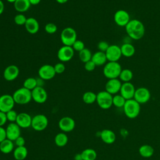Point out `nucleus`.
<instances>
[{
  "label": "nucleus",
  "instance_id": "nucleus-2",
  "mask_svg": "<svg viewBox=\"0 0 160 160\" xmlns=\"http://www.w3.org/2000/svg\"><path fill=\"white\" fill-rule=\"evenodd\" d=\"M121 71V66L118 62L108 61L104 64L102 72L106 78L110 79L119 78Z\"/></svg>",
  "mask_w": 160,
  "mask_h": 160
},
{
  "label": "nucleus",
  "instance_id": "nucleus-7",
  "mask_svg": "<svg viewBox=\"0 0 160 160\" xmlns=\"http://www.w3.org/2000/svg\"><path fill=\"white\" fill-rule=\"evenodd\" d=\"M48 126V118L42 114H38L32 118L31 126L36 131H42Z\"/></svg>",
  "mask_w": 160,
  "mask_h": 160
},
{
  "label": "nucleus",
  "instance_id": "nucleus-23",
  "mask_svg": "<svg viewBox=\"0 0 160 160\" xmlns=\"http://www.w3.org/2000/svg\"><path fill=\"white\" fill-rule=\"evenodd\" d=\"M91 60L93 61L96 66L104 65L108 61L105 52L99 51L94 52L92 54Z\"/></svg>",
  "mask_w": 160,
  "mask_h": 160
},
{
  "label": "nucleus",
  "instance_id": "nucleus-40",
  "mask_svg": "<svg viewBox=\"0 0 160 160\" xmlns=\"http://www.w3.org/2000/svg\"><path fill=\"white\" fill-rule=\"evenodd\" d=\"M109 46V44L105 41H101L99 42L98 44V48L99 51L104 52H105L107 51Z\"/></svg>",
  "mask_w": 160,
  "mask_h": 160
},
{
  "label": "nucleus",
  "instance_id": "nucleus-16",
  "mask_svg": "<svg viewBox=\"0 0 160 160\" xmlns=\"http://www.w3.org/2000/svg\"><path fill=\"white\" fill-rule=\"evenodd\" d=\"M122 82L119 78L110 79L105 84V91L111 94H117L121 89Z\"/></svg>",
  "mask_w": 160,
  "mask_h": 160
},
{
  "label": "nucleus",
  "instance_id": "nucleus-51",
  "mask_svg": "<svg viewBox=\"0 0 160 160\" xmlns=\"http://www.w3.org/2000/svg\"><path fill=\"white\" fill-rule=\"evenodd\" d=\"M159 62H160V57H159Z\"/></svg>",
  "mask_w": 160,
  "mask_h": 160
},
{
  "label": "nucleus",
  "instance_id": "nucleus-11",
  "mask_svg": "<svg viewBox=\"0 0 160 160\" xmlns=\"http://www.w3.org/2000/svg\"><path fill=\"white\" fill-rule=\"evenodd\" d=\"M74 54V51L71 46L63 45L59 49L57 56L60 61L68 62L73 58Z\"/></svg>",
  "mask_w": 160,
  "mask_h": 160
},
{
  "label": "nucleus",
  "instance_id": "nucleus-42",
  "mask_svg": "<svg viewBox=\"0 0 160 160\" xmlns=\"http://www.w3.org/2000/svg\"><path fill=\"white\" fill-rule=\"evenodd\" d=\"M96 66V64L93 62L92 60H90L84 63V69L87 71H92L93 70H94Z\"/></svg>",
  "mask_w": 160,
  "mask_h": 160
},
{
  "label": "nucleus",
  "instance_id": "nucleus-48",
  "mask_svg": "<svg viewBox=\"0 0 160 160\" xmlns=\"http://www.w3.org/2000/svg\"><path fill=\"white\" fill-rule=\"evenodd\" d=\"M74 160H82V156H81V153L76 154L74 156Z\"/></svg>",
  "mask_w": 160,
  "mask_h": 160
},
{
  "label": "nucleus",
  "instance_id": "nucleus-39",
  "mask_svg": "<svg viewBox=\"0 0 160 160\" xmlns=\"http://www.w3.org/2000/svg\"><path fill=\"white\" fill-rule=\"evenodd\" d=\"M71 47L72 48L74 51H78V52H80L84 48H85V46H84V42L82 41L78 40V39H77L73 43V44L72 45Z\"/></svg>",
  "mask_w": 160,
  "mask_h": 160
},
{
  "label": "nucleus",
  "instance_id": "nucleus-5",
  "mask_svg": "<svg viewBox=\"0 0 160 160\" xmlns=\"http://www.w3.org/2000/svg\"><path fill=\"white\" fill-rule=\"evenodd\" d=\"M60 39L63 45L72 46L77 40L76 31L71 27L65 28L61 32Z\"/></svg>",
  "mask_w": 160,
  "mask_h": 160
},
{
  "label": "nucleus",
  "instance_id": "nucleus-32",
  "mask_svg": "<svg viewBox=\"0 0 160 160\" xmlns=\"http://www.w3.org/2000/svg\"><path fill=\"white\" fill-rule=\"evenodd\" d=\"M97 94H95L92 91L85 92L82 97V101L87 104H91L96 101Z\"/></svg>",
  "mask_w": 160,
  "mask_h": 160
},
{
  "label": "nucleus",
  "instance_id": "nucleus-19",
  "mask_svg": "<svg viewBox=\"0 0 160 160\" xmlns=\"http://www.w3.org/2000/svg\"><path fill=\"white\" fill-rule=\"evenodd\" d=\"M19 68L14 64L7 66L3 72V77L4 79L8 81H12L15 80L19 76Z\"/></svg>",
  "mask_w": 160,
  "mask_h": 160
},
{
  "label": "nucleus",
  "instance_id": "nucleus-15",
  "mask_svg": "<svg viewBox=\"0 0 160 160\" xmlns=\"http://www.w3.org/2000/svg\"><path fill=\"white\" fill-rule=\"evenodd\" d=\"M76 126L74 120L68 116H64L61 118L58 122L59 128L63 132H69L74 130Z\"/></svg>",
  "mask_w": 160,
  "mask_h": 160
},
{
  "label": "nucleus",
  "instance_id": "nucleus-12",
  "mask_svg": "<svg viewBox=\"0 0 160 160\" xmlns=\"http://www.w3.org/2000/svg\"><path fill=\"white\" fill-rule=\"evenodd\" d=\"M56 74L54 66L51 64L42 65L38 70L39 77L43 80L52 79Z\"/></svg>",
  "mask_w": 160,
  "mask_h": 160
},
{
  "label": "nucleus",
  "instance_id": "nucleus-37",
  "mask_svg": "<svg viewBox=\"0 0 160 160\" xmlns=\"http://www.w3.org/2000/svg\"><path fill=\"white\" fill-rule=\"evenodd\" d=\"M44 30L48 34H54L57 31L58 27L55 24L52 22H49L45 25Z\"/></svg>",
  "mask_w": 160,
  "mask_h": 160
},
{
  "label": "nucleus",
  "instance_id": "nucleus-31",
  "mask_svg": "<svg viewBox=\"0 0 160 160\" xmlns=\"http://www.w3.org/2000/svg\"><path fill=\"white\" fill-rule=\"evenodd\" d=\"M132 78H133V73L132 71L129 69H122L119 76V79H120V81L123 82H130L131 80L132 79Z\"/></svg>",
  "mask_w": 160,
  "mask_h": 160
},
{
  "label": "nucleus",
  "instance_id": "nucleus-3",
  "mask_svg": "<svg viewBox=\"0 0 160 160\" xmlns=\"http://www.w3.org/2000/svg\"><path fill=\"white\" fill-rule=\"evenodd\" d=\"M141 104L134 99L126 100L124 106L123 111L126 117L129 119L137 118L141 111Z\"/></svg>",
  "mask_w": 160,
  "mask_h": 160
},
{
  "label": "nucleus",
  "instance_id": "nucleus-10",
  "mask_svg": "<svg viewBox=\"0 0 160 160\" xmlns=\"http://www.w3.org/2000/svg\"><path fill=\"white\" fill-rule=\"evenodd\" d=\"M15 104L12 95L6 94L0 96V111L6 113L13 109Z\"/></svg>",
  "mask_w": 160,
  "mask_h": 160
},
{
  "label": "nucleus",
  "instance_id": "nucleus-50",
  "mask_svg": "<svg viewBox=\"0 0 160 160\" xmlns=\"http://www.w3.org/2000/svg\"><path fill=\"white\" fill-rule=\"evenodd\" d=\"M16 0H6V1H8V2H9V3H14L15 2V1H16Z\"/></svg>",
  "mask_w": 160,
  "mask_h": 160
},
{
  "label": "nucleus",
  "instance_id": "nucleus-47",
  "mask_svg": "<svg viewBox=\"0 0 160 160\" xmlns=\"http://www.w3.org/2000/svg\"><path fill=\"white\" fill-rule=\"evenodd\" d=\"M29 1L30 2L31 5L35 6V5H38V4H39L41 0H29Z\"/></svg>",
  "mask_w": 160,
  "mask_h": 160
},
{
  "label": "nucleus",
  "instance_id": "nucleus-41",
  "mask_svg": "<svg viewBox=\"0 0 160 160\" xmlns=\"http://www.w3.org/2000/svg\"><path fill=\"white\" fill-rule=\"evenodd\" d=\"M56 74H62L65 71V66L62 62H58L54 66Z\"/></svg>",
  "mask_w": 160,
  "mask_h": 160
},
{
  "label": "nucleus",
  "instance_id": "nucleus-44",
  "mask_svg": "<svg viewBox=\"0 0 160 160\" xmlns=\"http://www.w3.org/2000/svg\"><path fill=\"white\" fill-rule=\"evenodd\" d=\"M8 121L5 112L0 111V126H3Z\"/></svg>",
  "mask_w": 160,
  "mask_h": 160
},
{
  "label": "nucleus",
  "instance_id": "nucleus-33",
  "mask_svg": "<svg viewBox=\"0 0 160 160\" xmlns=\"http://www.w3.org/2000/svg\"><path fill=\"white\" fill-rule=\"evenodd\" d=\"M92 56V54L91 53V51L89 49L86 48L80 52H79V59L84 63L91 60Z\"/></svg>",
  "mask_w": 160,
  "mask_h": 160
},
{
  "label": "nucleus",
  "instance_id": "nucleus-45",
  "mask_svg": "<svg viewBox=\"0 0 160 160\" xmlns=\"http://www.w3.org/2000/svg\"><path fill=\"white\" fill-rule=\"evenodd\" d=\"M6 138V129H4L2 126H0V142L5 140Z\"/></svg>",
  "mask_w": 160,
  "mask_h": 160
},
{
  "label": "nucleus",
  "instance_id": "nucleus-20",
  "mask_svg": "<svg viewBox=\"0 0 160 160\" xmlns=\"http://www.w3.org/2000/svg\"><path fill=\"white\" fill-rule=\"evenodd\" d=\"M32 117L26 112L18 113L16 123L21 128H28L31 126Z\"/></svg>",
  "mask_w": 160,
  "mask_h": 160
},
{
  "label": "nucleus",
  "instance_id": "nucleus-34",
  "mask_svg": "<svg viewBox=\"0 0 160 160\" xmlns=\"http://www.w3.org/2000/svg\"><path fill=\"white\" fill-rule=\"evenodd\" d=\"M38 86V82H37V79L29 77L26 79L23 82V87L32 91L35 88Z\"/></svg>",
  "mask_w": 160,
  "mask_h": 160
},
{
  "label": "nucleus",
  "instance_id": "nucleus-26",
  "mask_svg": "<svg viewBox=\"0 0 160 160\" xmlns=\"http://www.w3.org/2000/svg\"><path fill=\"white\" fill-rule=\"evenodd\" d=\"M31 6L29 0H16L14 3V7L16 11L21 13L27 11Z\"/></svg>",
  "mask_w": 160,
  "mask_h": 160
},
{
  "label": "nucleus",
  "instance_id": "nucleus-43",
  "mask_svg": "<svg viewBox=\"0 0 160 160\" xmlns=\"http://www.w3.org/2000/svg\"><path fill=\"white\" fill-rule=\"evenodd\" d=\"M14 145L16 146V147L18 146H24L25 145V139L23 137H22L21 136H20L19 137H18L16 140H14Z\"/></svg>",
  "mask_w": 160,
  "mask_h": 160
},
{
  "label": "nucleus",
  "instance_id": "nucleus-6",
  "mask_svg": "<svg viewBox=\"0 0 160 160\" xmlns=\"http://www.w3.org/2000/svg\"><path fill=\"white\" fill-rule=\"evenodd\" d=\"M112 95L106 91H101L97 94L96 102L102 109H108L112 106Z\"/></svg>",
  "mask_w": 160,
  "mask_h": 160
},
{
  "label": "nucleus",
  "instance_id": "nucleus-1",
  "mask_svg": "<svg viewBox=\"0 0 160 160\" xmlns=\"http://www.w3.org/2000/svg\"><path fill=\"white\" fill-rule=\"evenodd\" d=\"M128 36L134 39H141L144 35L145 28L143 23L138 19H131L125 26Z\"/></svg>",
  "mask_w": 160,
  "mask_h": 160
},
{
  "label": "nucleus",
  "instance_id": "nucleus-35",
  "mask_svg": "<svg viewBox=\"0 0 160 160\" xmlns=\"http://www.w3.org/2000/svg\"><path fill=\"white\" fill-rule=\"evenodd\" d=\"M126 100L121 94H115L112 97V105L116 108H123Z\"/></svg>",
  "mask_w": 160,
  "mask_h": 160
},
{
  "label": "nucleus",
  "instance_id": "nucleus-8",
  "mask_svg": "<svg viewBox=\"0 0 160 160\" xmlns=\"http://www.w3.org/2000/svg\"><path fill=\"white\" fill-rule=\"evenodd\" d=\"M108 61L118 62L122 56L121 48L116 44L109 45L105 52Z\"/></svg>",
  "mask_w": 160,
  "mask_h": 160
},
{
  "label": "nucleus",
  "instance_id": "nucleus-9",
  "mask_svg": "<svg viewBox=\"0 0 160 160\" xmlns=\"http://www.w3.org/2000/svg\"><path fill=\"white\" fill-rule=\"evenodd\" d=\"M151 98V92L148 89L144 87H140L136 89L134 99L140 104L148 102Z\"/></svg>",
  "mask_w": 160,
  "mask_h": 160
},
{
  "label": "nucleus",
  "instance_id": "nucleus-38",
  "mask_svg": "<svg viewBox=\"0 0 160 160\" xmlns=\"http://www.w3.org/2000/svg\"><path fill=\"white\" fill-rule=\"evenodd\" d=\"M7 120L10 122H15L18 117V114L14 109L10 110L6 113Z\"/></svg>",
  "mask_w": 160,
  "mask_h": 160
},
{
  "label": "nucleus",
  "instance_id": "nucleus-18",
  "mask_svg": "<svg viewBox=\"0 0 160 160\" xmlns=\"http://www.w3.org/2000/svg\"><path fill=\"white\" fill-rule=\"evenodd\" d=\"M7 139L14 141L21 136V128L16 122H10L6 128Z\"/></svg>",
  "mask_w": 160,
  "mask_h": 160
},
{
  "label": "nucleus",
  "instance_id": "nucleus-49",
  "mask_svg": "<svg viewBox=\"0 0 160 160\" xmlns=\"http://www.w3.org/2000/svg\"><path fill=\"white\" fill-rule=\"evenodd\" d=\"M69 0H56V1L59 4H64L67 2Z\"/></svg>",
  "mask_w": 160,
  "mask_h": 160
},
{
  "label": "nucleus",
  "instance_id": "nucleus-14",
  "mask_svg": "<svg viewBox=\"0 0 160 160\" xmlns=\"http://www.w3.org/2000/svg\"><path fill=\"white\" fill-rule=\"evenodd\" d=\"M114 20L118 26L125 27L131 20L130 15L126 11L119 9L114 13Z\"/></svg>",
  "mask_w": 160,
  "mask_h": 160
},
{
  "label": "nucleus",
  "instance_id": "nucleus-17",
  "mask_svg": "<svg viewBox=\"0 0 160 160\" xmlns=\"http://www.w3.org/2000/svg\"><path fill=\"white\" fill-rule=\"evenodd\" d=\"M135 87L131 82H123L120 89V94L126 99L129 100L134 98L135 93Z\"/></svg>",
  "mask_w": 160,
  "mask_h": 160
},
{
  "label": "nucleus",
  "instance_id": "nucleus-13",
  "mask_svg": "<svg viewBox=\"0 0 160 160\" xmlns=\"http://www.w3.org/2000/svg\"><path fill=\"white\" fill-rule=\"evenodd\" d=\"M31 94L32 99L38 104L45 102L48 99V93L42 86H37L35 88L31 91Z\"/></svg>",
  "mask_w": 160,
  "mask_h": 160
},
{
  "label": "nucleus",
  "instance_id": "nucleus-36",
  "mask_svg": "<svg viewBox=\"0 0 160 160\" xmlns=\"http://www.w3.org/2000/svg\"><path fill=\"white\" fill-rule=\"evenodd\" d=\"M26 20H27V18L22 13H19L16 14L14 18V21L15 24L18 26L24 25L26 22Z\"/></svg>",
  "mask_w": 160,
  "mask_h": 160
},
{
  "label": "nucleus",
  "instance_id": "nucleus-25",
  "mask_svg": "<svg viewBox=\"0 0 160 160\" xmlns=\"http://www.w3.org/2000/svg\"><path fill=\"white\" fill-rule=\"evenodd\" d=\"M28 149L24 146L16 147L13 151V156L16 160H24L28 156Z\"/></svg>",
  "mask_w": 160,
  "mask_h": 160
},
{
  "label": "nucleus",
  "instance_id": "nucleus-46",
  "mask_svg": "<svg viewBox=\"0 0 160 160\" xmlns=\"http://www.w3.org/2000/svg\"><path fill=\"white\" fill-rule=\"evenodd\" d=\"M4 10V4L2 0H0V15L2 14Z\"/></svg>",
  "mask_w": 160,
  "mask_h": 160
},
{
  "label": "nucleus",
  "instance_id": "nucleus-24",
  "mask_svg": "<svg viewBox=\"0 0 160 160\" xmlns=\"http://www.w3.org/2000/svg\"><path fill=\"white\" fill-rule=\"evenodd\" d=\"M14 149V143L12 141L6 139L0 142V151L3 154H9Z\"/></svg>",
  "mask_w": 160,
  "mask_h": 160
},
{
  "label": "nucleus",
  "instance_id": "nucleus-4",
  "mask_svg": "<svg viewBox=\"0 0 160 160\" xmlns=\"http://www.w3.org/2000/svg\"><path fill=\"white\" fill-rule=\"evenodd\" d=\"M16 104L24 105L32 100L31 91L22 87L16 89L12 95Z\"/></svg>",
  "mask_w": 160,
  "mask_h": 160
},
{
  "label": "nucleus",
  "instance_id": "nucleus-29",
  "mask_svg": "<svg viewBox=\"0 0 160 160\" xmlns=\"http://www.w3.org/2000/svg\"><path fill=\"white\" fill-rule=\"evenodd\" d=\"M68 142V137L65 132H61L58 133L54 138L55 144L58 147L65 146Z\"/></svg>",
  "mask_w": 160,
  "mask_h": 160
},
{
  "label": "nucleus",
  "instance_id": "nucleus-27",
  "mask_svg": "<svg viewBox=\"0 0 160 160\" xmlns=\"http://www.w3.org/2000/svg\"><path fill=\"white\" fill-rule=\"evenodd\" d=\"M120 48L122 56H124L126 58H130L132 56L136 51L134 46L129 42L124 43Z\"/></svg>",
  "mask_w": 160,
  "mask_h": 160
},
{
  "label": "nucleus",
  "instance_id": "nucleus-30",
  "mask_svg": "<svg viewBox=\"0 0 160 160\" xmlns=\"http://www.w3.org/2000/svg\"><path fill=\"white\" fill-rule=\"evenodd\" d=\"M82 160H96L97 158L96 151L91 148L84 149L81 152Z\"/></svg>",
  "mask_w": 160,
  "mask_h": 160
},
{
  "label": "nucleus",
  "instance_id": "nucleus-28",
  "mask_svg": "<svg viewBox=\"0 0 160 160\" xmlns=\"http://www.w3.org/2000/svg\"><path fill=\"white\" fill-rule=\"evenodd\" d=\"M139 154L145 158H148L151 157L154 152V148L149 144H143L139 148Z\"/></svg>",
  "mask_w": 160,
  "mask_h": 160
},
{
  "label": "nucleus",
  "instance_id": "nucleus-21",
  "mask_svg": "<svg viewBox=\"0 0 160 160\" xmlns=\"http://www.w3.org/2000/svg\"><path fill=\"white\" fill-rule=\"evenodd\" d=\"M26 30L31 34H36L39 29V24L36 19L32 17L27 18L24 24Z\"/></svg>",
  "mask_w": 160,
  "mask_h": 160
},
{
  "label": "nucleus",
  "instance_id": "nucleus-22",
  "mask_svg": "<svg viewBox=\"0 0 160 160\" xmlns=\"http://www.w3.org/2000/svg\"><path fill=\"white\" fill-rule=\"evenodd\" d=\"M100 138L104 143L111 144L115 142L116 136L114 131L111 129H105L101 132Z\"/></svg>",
  "mask_w": 160,
  "mask_h": 160
}]
</instances>
